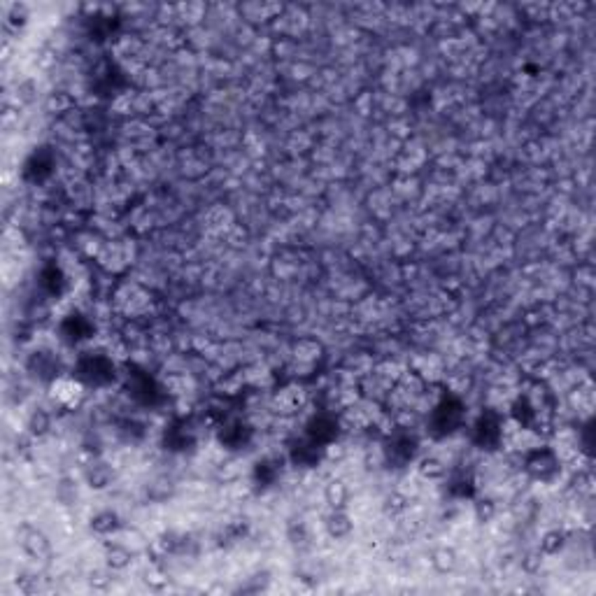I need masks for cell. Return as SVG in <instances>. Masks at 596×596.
Returning a JSON list of instances; mask_svg holds the SVG:
<instances>
[{"label":"cell","mask_w":596,"mask_h":596,"mask_svg":"<svg viewBox=\"0 0 596 596\" xmlns=\"http://www.w3.org/2000/svg\"><path fill=\"white\" fill-rule=\"evenodd\" d=\"M149 307H152V293L135 282L119 287L114 293V310L128 319L142 317Z\"/></svg>","instance_id":"obj_1"},{"label":"cell","mask_w":596,"mask_h":596,"mask_svg":"<svg viewBox=\"0 0 596 596\" xmlns=\"http://www.w3.org/2000/svg\"><path fill=\"white\" fill-rule=\"evenodd\" d=\"M49 394H51V401H54L56 405L73 410V408H77V405L84 401V394H87V389H84V380H82V377H75V375H58V377L51 380Z\"/></svg>","instance_id":"obj_2"},{"label":"cell","mask_w":596,"mask_h":596,"mask_svg":"<svg viewBox=\"0 0 596 596\" xmlns=\"http://www.w3.org/2000/svg\"><path fill=\"white\" fill-rule=\"evenodd\" d=\"M529 470H531V475L538 477V480H550V477L556 475V470H559V459H556L554 452H550L545 448H536L529 452Z\"/></svg>","instance_id":"obj_3"},{"label":"cell","mask_w":596,"mask_h":596,"mask_svg":"<svg viewBox=\"0 0 596 596\" xmlns=\"http://www.w3.org/2000/svg\"><path fill=\"white\" fill-rule=\"evenodd\" d=\"M319 359H322V347H319V343H314V340H300L291 352L293 371H305L303 375H307L319 364Z\"/></svg>","instance_id":"obj_4"},{"label":"cell","mask_w":596,"mask_h":596,"mask_svg":"<svg viewBox=\"0 0 596 596\" xmlns=\"http://www.w3.org/2000/svg\"><path fill=\"white\" fill-rule=\"evenodd\" d=\"M275 410L280 415H293L305 405V391L298 387V384H289V387H282L275 394Z\"/></svg>","instance_id":"obj_5"},{"label":"cell","mask_w":596,"mask_h":596,"mask_svg":"<svg viewBox=\"0 0 596 596\" xmlns=\"http://www.w3.org/2000/svg\"><path fill=\"white\" fill-rule=\"evenodd\" d=\"M24 545L33 556H42L49 552V543L40 531H28V538L24 540Z\"/></svg>","instance_id":"obj_6"},{"label":"cell","mask_w":596,"mask_h":596,"mask_svg":"<svg viewBox=\"0 0 596 596\" xmlns=\"http://www.w3.org/2000/svg\"><path fill=\"white\" fill-rule=\"evenodd\" d=\"M350 529H352L350 520H347V517L340 513V510H336V515H331V520H329V531H331V536L340 538V536L350 534Z\"/></svg>","instance_id":"obj_7"},{"label":"cell","mask_w":596,"mask_h":596,"mask_svg":"<svg viewBox=\"0 0 596 596\" xmlns=\"http://www.w3.org/2000/svg\"><path fill=\"white\" fill-rule=\"evenodd\" d=\"M108 561H110V566L112 568H124L130 561V552L126 547H119V545H114L112 550H110L108 552Z\"/></svg>","instance_id":"obj_8"},{"label":"cell","mask_w":596,"mask_h":596,"mask_svg":"<svg viewBox=\"0 0 596 596\" xmlns=\"http://www.w3.org/2000/svg\"><path fill=\"white\" fill-rule=\"evenodd\" d=\"M329 501H331V506L333 508H340L345 503V499H347V492H345V487H343V482H331L329 484Z\"/></svg>","instance_id":"obj_9"},{"label":"cell","mask_w":596,"mask_h":596,"mask_svg":"<svg viewBox=\"0 0 596 596\" xmlns=\"http://www.w3.org/2000/svg\"><path fill=\"white\" fill-rule=\"evenodd\" d=\"M443 463L436 461V459H424L422 461V473L429 475V477H441L443 475Z\"/></svg>","instance_id":"obj_10"}]
</instances>
